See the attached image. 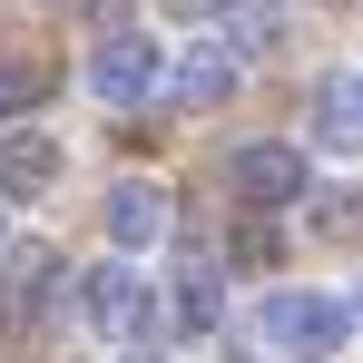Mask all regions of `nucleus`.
<instances>
[{
    "mask_svg": "<svg viewBox=\"0 0 363 363\" xmlns=\"http://www.w3.org/2000/svg\"><path fill=\"white\" fill-rule=\"evenodd\" d=\"M40 99V60H0V108H30Z\"/></svg>",
    "mask_w": 363,
    "mask_h": 363,
    "instance_id": "11",
    "label": "nucleus"
},
{
    "mask_svg": "<svg viewBox=\"0 0 363 363\" xmlns=\"http://www.w3.org/2000/svg\"><path fill=\"white\" fill-rule=\"evenodd\" d=\"M89 89H99L108 108H128V99H147V89H157V50H147L138 30H108V40L89 50Z\"/></svg>",
    "mask_w": 363,
    "mask_h": 363,
    "instance_id": "3",
    "label": "nucleus"
},
{
    "mask_svg": "<svg viewBox=\"0 0 363 363\" xmlns=\"http://www.w3.org/2000/svg\"><path fill=\"white\" fill-rule=\"evenodd\" d=\"M226 30H236V60H255V50H275V40H285V10H275V0H236V10H226Z\"/></svg>",
    "mask_w": 363,
    "mask_h": 363,
    "instance_id": "9",
    "label": "nucleus"
},
{
    "mask_svg": "<svg viewBox=\"0 0 363 363\" xmlns=\"http://www.w3.org/2000/svg\"><path fill=\"white\" fill-rule=\"evenodd\" d=\"M226 177H236L245 206H295V196H304V157H295V147H236Z\"/></svg>",
    "mask_w": 363,
    "mask_h": 363,
    "instance_id": "5",
    "label": "nucleus"
},
{
    "mask_svg": "<svg viewBox=\"0 0 363 363\" xmlns=\"http://www.w3.org/2000/svg\"><path fill=\"white\" fill-rule=\"evenodd\" d=\"M0 226H10V216H0Z\"/></svg>",
    "mask_w": 363,
    "mask_h": 363,
    "instance_id": "17",
    "label": "nucleus"
},
{
    "mask_svg": "<svg viewBox=\"0 0 363 363\" xmlns=\"http://www.w3.org/2000/svg\"><path fill=\"white\" fill-rule=\"evenodd\" d=\"M344 334H354V314H344L334 295H314V285H285V295L255 304V344H265L275 363H334Z\"/></svg>",
    "mask_w": 363,
    "mask_h": 363,
    "instance_id": "1",
    "label": "nucleus"
},
{
    "mask_svg": "<svg viewBox=\"0 0 363 363\" xmlns=\"http://www.w3.org/2000/svg\"><path fill=\"white\" fill-rule=\"evenodd\" d=\"M167 236V196L147 177H118L108 186V245H157Z\"/></svg>",
    "mask_w": 363,
    "mask_h": 363,
    "instance_id": "7",
    "label": "nucleus"
},
{
    "mask_svg": "<svg viewBox=\"0 0 363 363\" xmlns=\"http://www.w3.org/2000/svg\"><path fill=\"white\" fill-rule=\"evenodd\" d=\"M50 177H60V147H50L40 128H10V138H0V196H40Z\"/></svg>",
    "mask_w": 363,
    "mask_h": 363,
    "instance_id": "8",
    "label": "nucleus"
},
{
    "mask_svg": "<svg viewBox=\"0 0 363 363\" xmlns=\"http://www.w3.org/2000/svg\"><path fill=\"white\" fill-rule=\"evenodd\" d=\"M0 324H10V285H0Z\"/></svg>",
    "mask_w": 363,
    "mask_h": 363,
    "instance_id": "15",
    "label": "nucleus"
},
{
    "mask_svg": "<svg viewBox=\"0 0 363 363\" xmlns=\"http://www.w3.org/2000/svg\"><path fill=\"white\" fill-rule=\"evenodd\" d=\"M314 147L324 157H363V79H324L314 89Z\"/></svg>",
    "mask_w": 363,
    "mask_h": 363,
    "instance_id": "6",
    "label": "nucleus"
},
{
    "mask_svg": "<svg viewBox=\"0 0 363 363\" xmlns=\"http://www.w3.org/2000/svg\"><path fill=\"white\" fill-rule=\"evenodd\" d=\"M79 314H89L99 334H138V314H147V285H138V265L99 255V265L79 275Z\"/></svg>",
    "mask_w": 363,
    "mask_h": 363,
    "instance_id": "2",
    "label": "nucleus"
},
{
    "mask_svg": "<svg viewBox=\"0 0 363 363\" xmlns=\"http://www.w3.org/2000/svg\"><path fill=\"white\" fill-rule=\"evenodd\" d=\"M344 314H354V324H363V285H354V304H344Z\"/></svg>",
    "mask_w": 363,
    "mask_h": 363,
    "instance_id": "14",
    "label": "nucleus"
},
{
    "mask_svg": "<svg viewBox=\"0 0 363 363\" xmlns=\"http://www.w3.org/2000/svg\"><path fill=\"white\" fill-rule=\"evenodd\" d=\"M167 304H177L186 334H216V314H226V295H216V275H206V265H196V275H177V295H167Z\"/></svg>",
    "mask_w": 363,
    "mask_h": 363,
    "instance_id": "10",
    "label": "nucleus"
},
{
    "mask_svg": "<svg viewBox=\"0 0 363 363\" xmlns=\"http://www.w3.org/2000/svg\"><path fill=\"white\" fill-rule=\"evenodd\" d=\"M167 20H206V10H226V0H157Z\"/></svg>",
    "mask_w": 363,
    "mask_h": 363,
    "instance_id": "13",
    "label": "nucleus"
},
{
    "mask_svg": "<svg viewBox=\"0 0 363 363\" xmlns=\"http://www.w3.org/2000/svg\"><path fill=\"white\" fill-rule=\"evenodd\" d=\"M157 79H167V99H177V108H216V99L236 89V50H216V40H186L177 60H157Z\"/></svg>",
    "mask_w": 363,
    "mask_h": 363,
    "instance_id": "4",
    "label": "nucleus"
},
{
    "mask_svg": "<svg viewBox=\"0 0 363 363\" xmlns=\"http://www.w3.org/2000/svg\"><path fill=\"white\" fill-rule=\"evenodd\" d=\"M50 275H60V255H50V245H30V255H20V295L40 304V295H50Z\"/></svg>",
    "mask_w": 363,
    "mask_h": 363,
    "instance_id": "12",
    "label": "nucleus"
},
{
    "mask_svg": "<svg viewBox=\"0 0 363 363\" xmlns=\"http://www.w3.org/2000/svg\"><path fill=\"white\" fill-rule=\"evenodd\" d=\"M118 363H157V354H118Z\"/></svg>",
    "mask_w": 363,
    "mask_h": 363,
    "instance_id": "16",
    "label": "nucleus"
}]
</instances>
